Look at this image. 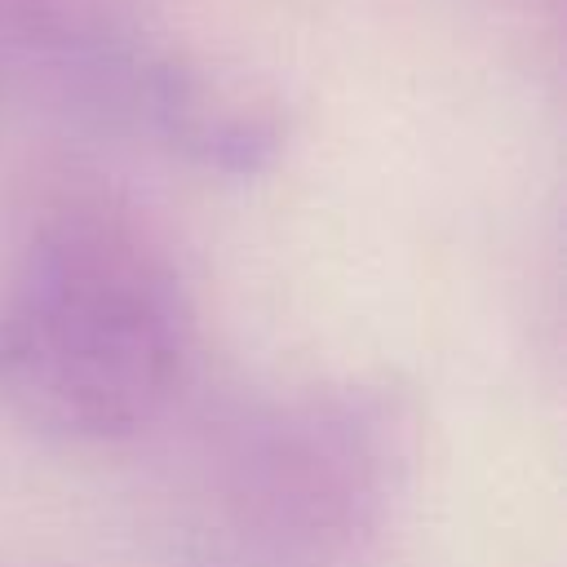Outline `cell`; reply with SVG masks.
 Wrapping results in <instances>:
<instances>
[{"label": "cell", "instance_id": "obj_1", "mask_svg": "<svg viewBox=\"0 0 567 567\" xmlns=\"http://www.w3.org/2000/svg\"><path fill=\"white\" fill-rule=\"evenodd\" d=\"M186 337L182 279L146 230L62 208L0 288V412L62 443L124 439L168 403Z\"/></svg>", "mask_w": 567, "mask_h": 567}]
</instances>
